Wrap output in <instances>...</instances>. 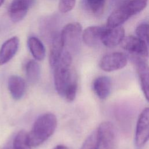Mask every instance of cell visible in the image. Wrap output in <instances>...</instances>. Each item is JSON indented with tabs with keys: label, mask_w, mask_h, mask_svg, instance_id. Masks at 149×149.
Returning <instances> with one entry per match:
<instances>
[{
	"label": "cell",
	"mask_w": 149,
	"mask_h": 149,
	"mask_svg": "<svg viewBox=\"0 0 149 149\" xmlns=\"http://www.w3.org/2000/svg\"><path fill=\"white\" fill-rule=\"evenodd\" d=\"M56 126L57 119L54 114L49 112L40 116L27 133L29 144L31 147L40 146L52 135Z\"/></svg>",
	"instance_id": "1"
},
{
	"label": "cell",
	"mask_w": 149,
	"mask_h": 149,
	"mask_svg": "<svg viewBox=\"0 0 149 149\" xmlns=\"http://www.w3.org/2000/svg\"><path fill=\"white\" fill-rule=\"evenodd\" d=\"M72 56L69 52L66 51L57 65L54 67V84L59 95L63 97L67 86L76 78L72 72Z\"/></svg>",
	"instance_id": "2"
},
{
	"label": "cell",
	"mask_w": 149,
	"mask_h": 149,
	"mask_svg": "<svg viewBox=\"0 0 149 149\" xmlns=\"http://www.w3.org/2000/svg\"><path fill=\"white\" fill-rule=\"evenodd\" d=\"M149 140V107L143 109L140 113L136 126L134 144L136 148L143 147Z\"/></svg>",
	"instance_id": "3"
},
{
	"label": "cell",
	"mask_w": 149,
	"mask_h": 149,
	"mask_svg": "<svg viewBox=\"0 0 149 149\" xmlns=\"http://www.w3.org/2000/svg\"><path fill=\"white\" fill-rule=\"evenodd\" d=\"M98 149H116V132L113 124L109 121L102 122L98 126Z\"/></svg>",
	"instance_id": "4"
},
{
	"label": "cell",
	"mask_w": 149,
	"mask_h": 149,
	"mask_svg": "<svg viewBox=\"0 0 149 149\" xmlns=\"http://www.w3.org/2000/svg\"><path fill=\"white\" fill-rule=\"evenodd\" d=\"M120 44L131 57H139L146 59L148 56V45L137 37L133 36L126 37Z\"/></svg>",
	"instance_id": "5"
},
{
	"label": "cell",
	"mask_w": 149,
	"mask_h": 149,
	"mask_svg": "<svg viewBox=\"0 0 149 149\" xmlns=\"http://www.w3.org/2000/svg\"><path fill=\"white\" fill-rule=\"evenodd\" d=\"M127 63V58L122 52H112L104 55L99 63L100 68L105 72H113L123 68Z\"/></svg>",
	"instance_id": "6"
},
{
	"label": "cell",
	"mask_w": 149,
	"mask_h": 149,
	"mask_svg": "<svg viewBox=\"0 0 149 149\" xmlns=\"http://www.w3.org/2000/svg\"><path fill=\"white\" fill-rule=\"evenodd\" d=\"M135 65L143 94L149 102V66L146 59L139 57H131Z\"/></svg>",
	"instance_id": "7"
},
{
	"label": "cell",
	"mask_w": 149,
	"mask_h": 149,
	"mask_svg": "<svg viewBox=\"0 0 149 149\" xmlns=\"http://www.w3.org/2000/svg\"><path fill=\"white\" fill-rule=\"evenodd\" d=\"M35 1L36 0H12L8 9L9 16L12 22L17 23L24 19Z\"/></svg>",
	"instance_id": "8"
},
{
	"label": "cell",
	"mask_w": 149,
	"mask_h": 149,
	"mask_svg": "<svg viewBox=\"0 0 149 149\" xmlns=\"http://www.w3.org/2000/svg\"><path fill=\"white\" fill-rule=\"evenodd\" d=\"M82 27L78 22L70 23L65 25L60 33L61 38L64 47L76 44L79 42Z\"/></svg>",
	"instance_id": "9"
},
{
	"label": "cell",
	"mask_w": 149,
	"mask_h": 149,
	"mask_svg": "<svg viewBox=\"0 0 149 149\" xmlns=\"http://www.w3.org/2000/svg\"><path fill=\"white\" fill-rule=\"evenodd\" d=\"M125 38V30L121 26L113 28L106 27L102 34L101 42L109 48L120 44Z\"/></svg>",
	"instance_id": "10"
},
{
	"label": "cell",
	"mask_w": 149,
	"mask_h": 149,
	"mask_svg": "<svg viewBox=\"0 0 149 149\" xmlns=\"http://www.w3.org/2000/svg\"><path fill=\"white\" fill-rule=\"evenodd\" d=\"M19 45V39L15 36L3 42L0 48V66L11 60L16 54Z\"/></svg>",
	"instance_id": "11"
},
{
	"label": "cell",
	"mask_w": 149,
	"mask_h": 149,
	"mask_svg": "<svg viewBox=\"0 0 149 149\" xmlns=\"http://www.w3.org/2000/svg\"><path fill=\"white\" fill-rule=\"evenodd\" d=\"M63 47L64 45L61 38L60 34H54L51 40L49 54V62L51 68H54L59 62L63 54Z\"/></svg>",
	"instance_id": "12"
},
{
	"label": "cell",
	"mask_w": 149,
	"mask_h": 149,
	"mask_svg": "<svg viewBox=\"0 0 149 149\" xmlns=\"http://www.w3.org/2000/svg\"><path fill=\"white\" fill-rule=\"evenodd\" d=\"M111 88V80L109 77L106 76L97 77L93 83V91L101 100H105L109 95Z\"/></svg>",
	"instance_id": "13"
},
{
	"label": "cell",
	"mask_w": 149,
	"mask_h": 149,
	"mask_svg": "<svg viewBox=\"0 0 149 149\" xmlns=\"http://www.w3.org/2000/svg\"><path fill=\"white\" fill-rule=\"evenodd\" d=\"M105 27L100 26H90L82 33L83 42L89 47H95L101 42V38Z\"/></svg>",
	"instance_id": "14"
},
{
	"label": "cell",
	"mask_w": 149,
	"mask_h": 149,
	"mask_svg": "<svg viewBox=\"0 0 149 149\" xmlns=\"http://www.w3.org/2000/svg\"><path fill=\"white\" fill-rule=\"evenodd\" d=\"M8 87L12 97L15 100L22 98L25 93L26 84L24 80L17 75L10 76L8 81Z\"/></svg>",
	"instance_id": "15"
},
{
	"label": "cell",
	"mask_w": 149,
	"mask_h": 149,
	"mask_svg": "<svg viewBox=\"0 0 149 149\" xmlns=\"http://www.w3.org/2000/svg\"><path fill=\"white\" fill-rule=\"evenodd\" d=\"M131 17L126 9L121 5H119L109 16L107 22V27L113 28L120 26Z\"/></svg>",
	"instance_id": "16"
},
{
	"label": "cell",
	"mask_w": 149,
	"mask_h": 149,
	"mask_svg": "<svg viewBox=\"0 0 149 149\" xmlns=\"http://www.w3.org/2000/svg\"><path fill=\"white\" fill-rule=\"evenodd\" d=\"M27 45L31 55L35 59L40 61L44 59L45 55V49L40 39L36 37H30L28 39Z\"/></svg>",
	"instance_id": "17"
},
{
	"label": "cell",
	"mask_w": 149,
	"mask_h": 149,
	"mask_svg": "<svg viewBox=\"0 0 149 149\" xmlns=\"http://www.w3.org/2000/svg\"><path fill=\"white\" fill-rule=\"evenodd\" d=\"M40 66L35 60H30L26 65V75L27 80L31 84L36 83L40 79Z\"/></svg>",
	"instance_id": "18"
},
{
	"label": "cell",
	"mask_w": 149,
	"mask_h": 149,
	"mask_svg": "<svg viewBox=\"0 0 149 149\" xmlns=\"http://www.w3.org/2000/svg\"><path fill=\"white\" fill-rule=\"evenodd\" d=\"M148 0H123L120 4L123 5L132 16L142 11L147 6Z\"/></svg>",
	"instance_id": "19"
},
{
	"label": "cell",
	"mask_w": 149,
	"mask_h": 149,
	"mask_svg": "<svg viewBox=\"0 0 149 149\" xmlns=\"http://www.w3.org/2000/svg\"><path fill=\"white\" fill-rule=\"evenodd\" d=\"M27 140V133L20 130L15 136L13 143V149H31Z\"/></svg>",
	"instance_id": "20"
},
{
	"label": "cell",
	"mask_w": 149,
	"mask_h": 149,
	"mask_svg": "<svg viewBox=\"0 0 149 149\" xmlns=\"http://www.w3.org/2000/svg\"><path fill=\"white\" fill-rule=\"evenodd\" d=\"M105 2L106 0H84L86 7L95 15L102 14Z\"/></svg>",
	"instance_id": "21"
},
{
	"label": "cell",
	"mask_w": 149,
	"mask_h": 149,
	"mask_svg": "<svg viewBox=\"0 0 149 149\" xmlns=\"http://www.w3.org/2000/svg\"><path fill=\"white\" fill-rule=\"evenodd\" d=\"M98 144L99 136L97 129L88 136L80 149H98Z\"/></svg>",
	"instance_id": "22"
},
{
	"label": "cell",
	"mask_w": 149,
	"mask_h": 149,
	"mask_svg": "<svg viewBox=\"0 0 149 149\" xmlns=\"http://www.w3.org/2000/svg\"><path fill=\"white\" fill-rule=\"evenodd\" d=\"M137 37L149 45V24L142 23L139 25L136 29Z\"/></svg>",
	"instance_id": "23"
},
{
	"label": "cell",
	"mask_w": 149,
	"mask_h": 149,
	"mask_svg": "<svg viewBox=\"0 0 149 149\" xmlns=\"http://www.w3.org/2000/svg\"><path fill=\"white\" fill-rule=\"evenodd\" d=\"M77 80L74 79L66 87L63 97L69 102H72L76 98L77 92Z\"/></svg>",
	"instance_id": "24"
},
{
	"label": "cell",
	"mask_w": 149,
	"mask_h": 149,
	"mask_svg": "<svg viewBox=\"0 0 149 149\" xmlns=\"http://www.w3.org/2000/svg\"><path fill=\"white\" fill-rule=\"evenodd\" d=\"M76 0H59L58 9L61 13H65L73 9Z\"/></svg>",
	"instance_id": "25"
},
{
	"label": "cell",
	"mask_w": 149,
	"mask_h": 149,
	"mask_svg": "<svg viewBox=\"0 0 149 149\" xmlns=\"http://www.w3.org/2000/svg\"><path fill=\"white\" fill-rule=\"evenodd\" d=\"M53 149H69L66 146H63V145H58L56 146L55 148Z\"/></svg>",
	"instance_id": "26"
},
{
	"label": "cell",
	"mask_w": 149,
	"mask_h": 149,
	"mask_svg": "<svg viewBox=\"0 0 149 149\" xmlns=\"http://www.w3.org/2000/svg\"><path fill=\"white\" fill-rule=\"evenodd\" d=\"M110 1V2H111V3H112V4H116V3H119V5L122 2L121 0H109Z\"/></svg>",
	"instance_id": "27"
},
{
	"label": "cell",
	"mask_w": 149,
	"mask_h": 149,
	"mask_svg": "<svg viewBox=\"0 0 149 149\" xmlns=\"http://www.w3.org/2000/svg\"><path fill=\"white\" fill-rule=\"evenodd\" d=\"M4 1H5V0H0V6L3 4Z\"/></svg>",
	"instance_id": "28"
}]
</instances>
